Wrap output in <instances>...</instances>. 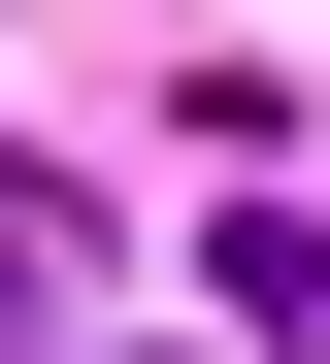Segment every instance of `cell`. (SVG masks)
<instances>
[{
	"instance_id": "1",
	"label": "cell",
	"mask_w": 330,
	"mask_h": 364,
	"mask_svg": "<svg viewBox=\"0 0 330 364\" xmlns=\"http://www.w3.org/2000/svg\"><path fill=\"white\" fill-rule=\"evenodd\" d=\"M0 364H99V199L0 133Z\"/></svg>"
}]
</instances>
